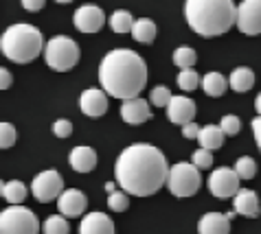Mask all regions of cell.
Segmentation results:
<instances>
[{
	"label": "cell",
	"instance_id": "35",
	"mask_svg": "<svg viewBox=\"0 0 261 234\" xmlns=\"http://www.w3.org/2000/svg\"><path fill=\"white\" fill-rule=\"evenodd\" d=\"M53 134L57 138H70L72 136V123L66 119H57L53 123Z\"/></svg>",
	"mask_w": 261,
	"mask_h": 234
},
{
	"label": "cell",
	"instance_id": "34",
	"mask_svg": "<svg viewBox=\"0 0 261 234\" xmlns=\"http://www.w3.org/2000/svg\"><path fill=\"white\" fill-rule=\"evenodd\" d=\"M220 129L224 131V136H235V134H239V129H242V121H239L235 114H226L220 121Z\"/></svg>",
	"mask_w": 261,
	"mask_h": 234
},
{
	"label": "cell",
	"instance_id": "22",
	"mask_svg": "<svg viewBox=\"0 0 261 234\" xmlns=\"http://www.w3.org/2000/svg\"><path fill=\"white\" fill-rule=\"evenodd\" d=\"M255 85V72H252L250 68H235L233 72H230L228 77V87L235 92H248L250 87Z\"/></svg>",
	"mask_w": 261,
	"mask_h": 234
},
{
	"label": "cell",
	"instance_id": "40",
	"mask_svg": "<svg viewBox=\"0 0 261 234\" xmlns=\"http://www.w3.org/2000/svg\"><path fill=\"white\" fill-rule=\"evenodd\" d=\"M255 109H257V114L261 116V92L257 94V99H255Z\"/></svg>",
	"mask_w": 261,
	"mask_h": 234
},
{
	"label": "cell",
	"instance_id": "37",
	"mask_svg": "<svg viewBox=\"0 0 261 234\" xmlns=\"http://www.w3.org/2000/svg\"><path fill=\"white\" fill-rule=\"evenodd\" d=\"M11 83H13L11 72L7 70V68H0V90H9Z\"/></svg>",
	"mask_w": 261,
	"mask_h": 234
},
{
	"label": "cell",
	"instance_id": "36",
	"mask_svg": "<svg viewBox=\"0 0 261 234\" xmlns=\"http://www.w3.org/2000/svg\"><path fill=\"white\" fill-rule=\"evenodd\" d=\"M198 134H200V125H198L195 121L182 125V136L187 138V140H193V138H198Z\"/></svg>",
	"mask_w": 261,
	"mask_h": 234
},
{
	"label": "cell",
	"instance_id": "6",
	"mask_svg": "<svg viewBox=\"0 0 261 234\" xmlns=\"http://www.w3.org/2000/svg\"><path fill=\"white\" fill-rule=\"evenodd\" d=\"M165 186L169 188V193L173 197H180V199H185V197H193L202 186L200 169H195L191 162L173 164L169 169V173H167Z\"/></svg>",
	"mask_w": 261,
	"mask_h": 234
},
{
	"label": "cell",
	"instance_id": "21",
	"mask_svg": "<svg viewBox=\"0 0 261 234\" xmlns=\"http://www.w3.org/2000/svg\"><path fill=\"white\" fill-rule=\"evenodd\" d=\"M200 85L208 97H222V94L228 90V79L224 77L222 72H206V75L200 79Z\"/></svg>",
	"mask_w": 261,
	"mask_h": 234
},
{
	"label": "cell",
	"instance_id": "13",
	"mask_svg": "<svg viewBox=\"0 0 261 234\" xmlns=\"http://www.w3.org/2000/svg\"><path fill=\"white\" fill-rule=\"evenodd\" d=\"M167 119L173 125H187V123H191L195 119V112H198V107H195V101L189 99V97H173L167 101Z\"/></svg>",
	"mask_w": 261,
	"mask_h": 234
},
{
	"label": "cell",
	"instance_id": "20",
	"mask_svg": "<svg viewBox=\"0 0 261 234\" xmlns=\"http://www.w3.org/2000/svg\"><path fill=\"white\" fill-rule=\"evenodd\" d=\"M224 131L220 129V125H206V127H200V134L195 140L200 142L202 149H208V151H215L224 144Z\"/></svg>",
	"mask_w": 261,
	"mask_h": 234
},
{
	"label": "cell",
	"instance_id": "11",
	"mask_svg": "<svg viewBox=\"0 0 261 234\" xmlns=\"http://www.w3.org/2000/svg\"><path fill=\"white\" fill-rule=\"evenodd\" d=\"M72 24L82 33H97L106 24V13L97 5H82L72 16Z\"/></svg>",
	"mask_w": 261,
	"mask_h": 234
},
{
	"label": "cell",
	"instance_id": "8",
	"mask_svg": "<svg viewBox=\"0 0 261 234\" xmlns=\"http://www.w3.org/2000/svg\"><path fill=\"white\" fill-rule=\"evenodd\" d=\"M64 191V180L55 169H46L38 173L31 182V193L40 203L55 201Z\"/></svg>",
	"mask_w": 261,
	"mask_h": 234
},
{
	"label": "cell",
	"instance_id": "26",
	"mask_svg": "<svg viewBox=\"0 0 261 234\" xmlns=\"http://www.w3.org/2000/svg\"><path fill=\"white\" fill-rule=\"evenodd\" d=\"M42 234H70V225L66 221V217L62 215H50L44 219V223H40Z\"/></svg>",
	"mask_w": 261,
	"mask_h": 234
},
{
	"label": "cell",
	"instance_id": "17",
	"mask_svg": "<svg viewBox=\"0 0 261 234\" xmlns=\"http://www.w3.org/2000/svg\"><path fill=\"white\" fill-rule=\"evenodd\" d=\"M79 234H117L114 221L106 213H88L79 223Z\"/></svg>",
	"mask_w": 261,
	"mask_h": 234
},
{
	"label": "cell",
	"instance_id": "28",
	"mask_svg": "<svg viewBox=\"0 0 261 234\" xmlns=\"http://www.w3.org/2000/svg\"><path fill=\"white\" fill-rule=\"evenodd\" d=\"M233 169H235L239 180H252L255 178V173H257V162L250 156H242V158H237Z\"/></svg>",
	"mask_w": 261,
	"mask_h": 234
},
{
	"label": "cell",
	"instance_id": "41",
	"mask_svg": "<svg viewBox=\"0 0 261 234\" xmlns=\"http://www.w3.org/2000/svg\"><path fill=\"white\" fill-rule=\"evenodd\" d=\"M106 191H108V195L114 193V191H117V184H114V182H108V184H106Z\"/></svg>",
	"mask_w": 261,
	"mask_h": 234
},
{
	"label": "cell",
	"instance_id": "39",
	"mask_svg": "<svg viewBox=\"0 0 261 234\" xmlns=\"http://www.w3.org/2000/svg\"><path fill=\"white\" fill-rule=\"evenodd\" d=\"M252 134H255V142H257V147L261 151V116L252 119Z\"/></svg>",
	"mask_w": 261,
	"mask_h": 234
},
{
	"label": "cell",
	"instance_id": "10",
	"mask_svg": "<svg viewBox=\"0 0 261 234\" xmlns=\"http://www.w3.org/2000/svg\"><path fill=\"white\" fill-rule=\"evenodd\" d=\"M235 24L244 35H259L261 33V0H242V5H237Z\"/></svg>",
	"mask_w": 261,
	"mask_h": 234
},
{
	"label": "cell",
	"instance_id": "12",
	"mask_svg": "<svg viewBox=\"0 0 261 234\" xmlns=\"http://www.w3.org/2000/svg\"><path fill=\"white\" fill-rule=\"evenodd\" d=\"M55 201H57L60 215L66 219L82 217L86 213V208H88V197L79 191V188H66V191H62V195Z\"/></svg>",
	"mask_w": 261,
	"mask_h": 234
},
{
	"label": "cell",
	"instance_id": "5",
	"mask_svg": "<svg viewBox=\"0 0 261 234\" xmlns=\"http://www.w3.org/2000/svg\"><path fill=\"white\" fill-rule=\"evenodd\" d=\"M44 62L50 70L55 72H68L79 62V46L72 38L66 35H55L50 38L48 44H44Z\"/></svg>",
	"mask_w": 261,
	"mask_h": 234
},
{
	"label": "cell",
	"instance_id": "9",
	"mask_svg": "<svg viewBox=\"0 0 261 234\" xmlns=\"http://www.w3.org/2000/svg\"><path fill=\"white\" fill-rule=\"evenodd\" d=\"M239 180L235 169L230 166H220L211 173L208 178V191H211L217 199H228V197H235V193L239 191Z\"/></svg>",
	"mask_w": 261,
	"mask_h": 234
},
{
	"label": "cell",
	"instance_id": "2",
	"mask_svg": "<svg viewBox=\"0 0 261 234\" xmlns=\"http://www.w3.org/2000/svg\"><path fill=\"white\" fill-rule=\"evenodd\" d=\"M99 81L108 97L119 101L136 99L147 83V64L136 50L112 48L101 60Z\"/></svg>",
	"mask_w": 261,
	"mask_h": 234
},
{
	"label": "cell",
	"instance_id": "18",
	"mask_svg": "<svg viewBox=\"0 0 261 234\" xmlns=\"http://www.w3.org/2000/svg\"><path fill=\"white\" fill-rule=\"evenodd\" d=\"M198 234H230V219L222 213H206L198 221Z\"/></svg>",
	"mask_w": 261,
	"mask_h": 234
},
{
	"label": "cell",
	"instance_id": "23",
	"mask_svg": "<svg viewBox=\"0 0 261 234\" xmlns=\"http://www.w3.org/2000/svg\"><path fill=\"white\" fill-rule=\"evenodd\" d=\"M132 38L136 42H141V44H149V42H154L156 38V24H154V20H149V18H139V20H134V24H132Z\"/></svg>",
	"mask_w": 261,
	"mask_h": 234
},
{
	"label": "cell",
	"instance_id": "31",
	"mask_svg": "<svg viewBox=\"0 0 261 234\" xmlns=\"http://www.w3.org/2000/svg\"><path fill=\"white\" fill-rule=\"evenodd\" d=\"M18 140V131L11 123H0V149H9Z\"/></svg>",
	"mask_w": 261,
	"mask_h": 234
},
{
	"label": "cell",
	"instance_id": "4",
	"mask_svg": "<svg viewBox=\"0 0 261 234\" xmlns=\"http://www.w3.org/2000/svg\"><path fill=\"white\" fill-rule=\"evenodd\" d=\"M0 50L13 64H29L38 60L44 50V38L33 24H11L0 35Z\"/></svg>",
	"mask_w": 261,
	"mask_h": 234
},
{
	"label": "cell",
	"instance_id": "3",
	"mask_svg": "<svg viewBox=\"0 0 261 234\" xmlns=\"http://www.w3.org/2000/svg\"><path fill=\"white\" fill-rule=\"evenodd\" d=\"M237 5L233 0H187L185 20L202 38H217L235 26Z\"/></svg>",
	"mask_w": 261,
	"mask_h": 234
},
{
	"label": "cell",
	"instance_id": "38",
	"mask_svg": "<svg viewBox=\"0 0 261 234\" xmlns=\"http://www.w3.org/2000/svg\"><path fill=\"white\" fill-rule=\"evenodd\" d=\"M44 3H46V0H22V7L27 11L35 13V11H40L42 7H44Z\"/></svg>",
	"mask_w": 261,
	"mask_h": 234
},
{
	"label": "cell",
	"instance_id": "19",
	"mask_svg": "<svg viewBox=\"0 0 261 234\" xmlns=\"http://www.w3.org/2000/svg\"><path fill=\"white\" fill-rule=\"evenodd\" d=\"M68 162L77 173H90L97 166V151L92 147H84V144H79V147H75L70 151Z\"/></svg>",
	"mask_w": 261,
	"mask_h": 234
},
{
	"label": "cell",
	"instance_id": "27",
	"mask_svg": "<svg viewBox=\"0 0 261 234\" xmlns=\"http://www.w3.org/2000/svg\"><path fill=\"white\" fill-rule=\"evenodd\" d=\"M195 62H198V53H195L191 46H178L173 50V64H176L180 70L193 68Z\"/></svg>",
	"mask_w": 261,
	"mask_h": 234
},
{
	"label": "cell",
	"instance_id": "33",
	"mask_svg": "<svg viewBox=\"0 0 261 234\" xmlns=\"http://www.w3.org/2000/svg\"><path fill=\"white\" fill-rule=\"evenodd\" d=\"M169 99H171L169 87H165V85H156L154 90L149 92L147 103H149V105H154V107H165V105H167V101H169Z\"/></svg>",
	"mask_w": 261,
	"mask_h": 234
},
{
	"label": "cell",
	"instance_id": "15",
	"mask_svg": "<svg viewBox=\"0 0 261 234\" xmlns=\"http://www.w3.org/2000/svg\"><path fill=\"white\" fill-rule=\"evenodd\" d=\"M233 213L248 219H257L261 215V203L257 193L250 191V188H239L233 197Z\"/></svg>",
	"mask_w": 261,
	"mask_h": 234
},
{
	"label": "cell",
	"instance_id": "29",
	"mask_svg": "<svg viewBox=\"0 0 261 234\" xmlns=\"http://www.w3.org/2000/svg\"><path fill=\"white\" fill-rule=\"evenodd\" d=\"M200 79H202V77H200L193 68L180 70V75H178V87H180V90H185V92H193L195 87L200 85Z\"/></svg>",
	"mask_w": 261,
	"mask_h": 234
},
{
	"label": "cell",
	"instance_id": "42",
	"mask_svg": "<svg viewBox=\"0 0 261 234\" xmlns=\"http://www.w3.org/2000/svg\"><path fill=\"white\" fill-rule=\"evenodd\" d=\"M55 3H60V5H68V3H72V0H55Z\"/></svg>",
	"mask_w": 261,
	"mask_h": 234
},
{
	"label": "cell",
	"instance_id": "43",
	"mask_svg": "<svg viewBox=\"0 0 261 234\" xmlns=\"http://www.w3.org/2000/svg\"><path fill=\"white\" fill-rule=\"evenodd\" d=\"M3 188H5V182L0 180V197H3Z\"/></svg>",
	"mask_w": 261,
	"mask_h": 234
},
{
	"label": "cell",
	"instance_id": "25",
	"mask_svg": "<svg viewBox=\"0 0 261 234\" xmlns=\"http://www.w3.org/2000/svg\"><path fill=\"white\" fill-rule=\"evenodd\" d=\"M108 24H110V28L114 33H129L132 31V24H134V18H132V13L125 11V9H117L110 16V20H108Z\"/></svg>",
	"mask_w": 261,
	"mask_h": 234
},
{
	"label": "cell",
	"instance_id": "16",
	"mask_svg": "<svg viewBox=\"0 0 261 234\" xmlns=\"http://www.w3.org/2000/svg\"><path fill=\"white\" fill-rule=\"evenodd\" d=\"M151 116V107L147 101L143 99H129V101H123L121 105V119L127 123V125H143L145 121H149Z\"/></svg>",
	"mask_w": 261,
	"mask_h": 234
},
{
	"label": "cell",
	"instance_id": "32",
	"mask_svg": "<svg viewBox=\"0 0 261 234\" xmlns=\"http://www.w3.org/2000/svg\"><path fill=\"white\" fill-rule=\"evenodd\" d=\"M191 164L195 166V169H211L213 166V151H208V149H195L193 151V156H191Z\"/></svg>",
	"mask_w": 261,
	"mask_h": 234
},
{
	"label": "cell",
	"instance_id": "14",
	"mask_svg": "<svg viewBox=\"0 0 261 234\" xmlns=\"http://www.w3.org/2000/svg\"><path fill=\"white\" fill-rule=\"evenodd\" d=\"M79 107H82V112L86 116L99 119V116H103L108 112V94L103 90H99V87H88L79 97Z\"/></svg>",
	"mask_w": 261,
	"mask_h": 234
},
{
	"label": "cell",
	"instance_id": "1",
	"mask_svg": "<svg viewBox=\"0 0 261 234\" xmlns=\"http://www.w3.org/2000/svg\"><path fill=\"white\" fill-rule=\"evenodd\" d=\"M169 164L165 153L147 142L125 147L114 164V180L123 193L134 197H149L165 186Z\"/></svg>",
	"mask_w": 261,
	"mask_h": 234
},
{
	"label": "cell",
	"instance_id": "7",
	"mask_svg": "<svg viewBox=\"0 0 261 234\" xmlns=\"http://www.w3.org/2000/svg\"><path fill=\"white\" fill-rule=\"evenodd\" d=\"M0 234H40V221L33 210L9 206L0 213Z\"/></svg>",
	"mask_w": 261,
	"mask_h": 234
},
{
	"label": "cell",
	"instance_id": "30",
	"mask_svg": "<svg viewBox=\"0 0 261 234\" xmlns=\"http://www.w3.org/2000/svg\"><path fill=\"white\" fill-rule=\"evenodd\" d=\"M108 208H110L112 213H125L129 208V195L117 188L114 193L108 195Z\"/></svg>",
	"mask_w": 261,
	"mask_h": 234
},
{
	"label": "cell",
	"instance_id": "24",
	"mask_svg": "<svg viewBox=\"0 0 261 234\" xmlns=\"http://www.w3.org/2000/svg\"><path fill=\"white\" fill-rule=\"evenodd\" d=\"M27 186L24 182L20 180H11V182H5V188H3V197L9 201V206H22V201L27 199Z\"/></svg>",
	"mask_w": 261,
	"mask_h": 234
}]
</instances>
